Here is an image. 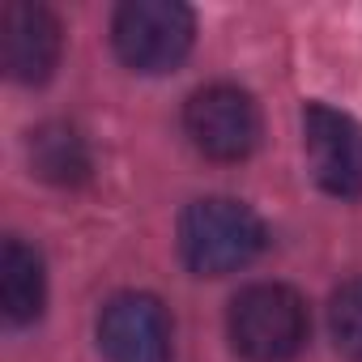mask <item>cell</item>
Returning a JSON list of instances; mask_svg holds the SVG:
<instances>
[{
  "label": "cell",
  "instance_id": "obj_7",
  "mask_svg": "<svg viewBox=\"0 0 362 362\" xmlns=\"http://www.w3.org/2000/svg\"><path fill=\"white\" fill-rule=\"evenodd\" d=\"M60 22L52 9L43 5H26V0H13L5 5V18H0V60H5V73L22 86H43L56 64H60Z\"/></svg>",
  "mask_w": 362,
  "mask_h": 362
},
{
  "label": "cell",
  "instance_id": "obj_5",
  "mask_svg": "<svg viewBox=\"0 0 362 362\" xmlns=\"http://www.w3.org/2000/svg\"><path fill=\"white\" fill-rule=\"evenodd\" d=\"M303 145L315 184L328 197L358 201L362 197V124L337 107L311 103L303 111Z\"/></svg>",
  "mask_w": 362,
  "mask_h": 362
},
{
  "label": "cell",
  "instance_id": "obj_1",
  "mask_svg": "<svg viewBox=\"0 0 362 362\" xmlns=\"http://www.w3.org/2000/svg\"><path fill=\"white\" fill-rule=\"evenodd\" d=\"M264 247V222L256 209L230 197L192 201L179 218V252L197 277H222L252 264Z\"/></svg>",
  "mask_w": 362,
  "mask_h": 362
},
{
  "label": "cell",
  "instance_id": "obj_6",
  "mask_svg": "<svg viewBox=\"0 0 362 362\" xmlns=\"http://www.w3.org/2000/svg\"><path fill=\"white\" fill-rule=\"evenodd\" d=\"M107 362H170V320L153 294H115L98 315Z\"/></svg>",
  "mask_w": 362,
  "mask_h": 362
},
{
  "label": "cell",
  "instance_id": "obj_3",
  "mask_svg": "<svg viewBox=\"0 0 362 362\" xmlns=\"http://www.w3.org/2000/svg\"><path fill=\"white\" fill-rule=\"evenodd\" d=\"M197 39V18L179 0H128L111 22L115 56L132 73H170Z\"/></svg>",
  "mask_w": 362,
  "mask_h": 362
},
{
  "label": "cell",
  "instance_id": "obj_8",
  "mask_svg": "<svg viewBox=\"0 0 362 362\" xmlns=\"http://www.w3.org/2000/svg\"><path fill=\"white\" fill-rule=\"evenodd\" d=\"M47 303V273H43V256L22 243V239H5L0 247V307L13 324H30L43 315Z\"/></svg>",
  "mask_w": 362,
  "mask_h": 362
},
{
  "label": "cell",
  "instance_id": "obj_10",
  "mask_svg": "<svg viewBox=\"0 0 362 362\" xmlns=\"http://www.w3.org/2000/svg\"><path fill=\"white\" fill-rule=\"evenodd\" d=\"M328 328L345 358L362 362V277L345 281L328 303Z\"/></svg>",
  "mask_w": 362,
  "mask_h": 362
},
{
  "label": "cell",
  "instance_id": "obj_2",
  "mask_svg": "<svg viewBox=\"0 0 362 362\" xmlns=\"http://www.w3.org/2000/svg\"><path fill=\"white\" fill-rule=\"evenodd\" d=\"M230 345L247 362H290L307 345V303L298 290L277 286V281H256L243 294H235L230 315Z\"/></svg>",
  "mask_w": 362,
  "mask_h": 362
},
{
  "label": "cell",
  "instance_id": "obj_4",
  "mask_svg": "<svg viewBox=\"0 0 362 362\" xmlns=\"http://www.w3.org/2000/svg\"><path fill=\"white\" fill-rule=\"evenodd\" d=\"M192 145L214 162H243L260 141V111L239 86H205L184 107Z\"/></svg>",
  "mask_w": 362,
  "mask_h": 362
},
{
  "label": "cell",
  "instance_id": "obj_9",
  "mask_svg": "<svg viewBox=\"0 0 362 362\" xmlns=\"http://www.w3.org/2000/svg\"><path fill=\"white\" fill-rule=\"evenodd\" d=\"M30 166L47 184H81L90 175V149L69 124H43L30 132Z\"/></svg>",
  "mask_w": 362,
  "mask_h": 362
}]
</instances>
